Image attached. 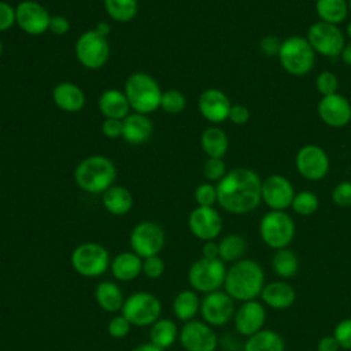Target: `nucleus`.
Wrapping results in <instances>:
<instances>
[{
    "label": "nucleus",
    "instance_id": "58836bf2",
    "mask_svg": "<svg viewBox=\"0 0 351 351\" xmlns=\"http://www.w3.org/2000/svg\"><path fill=\"white\" fill-rule=\"evenodd\" d=\"M315 88L321 93V96H329L337 93L339 89V78L335 73L324 70L317 75Z\"/></svg>",
    "mask_w": 351,
    "mask_h": 351
},
{
    "label": "nucleus",
    "instance_id": "ea45409f",
    "mask_svg": "<svg viewBox=\"0 0 351 351\" xmlns=\"http://www.w3.org/2000/svg\"><path fill=\"white\" fill-rule=\"evenodd\" d=\"M193 196H195V202L197 203V206L213 207L218 200L217 186H214L210 182H203L196 186Z\"/></svg>",
    "mask_w": 351,
    "mask_h": 351
},
{
    "label": "nucleus",
    "instance_id": "de8ad7c7",
    "mask_svg": "<svg viewBox=\"0 0 351 351\" xmlns=\"http://www.w3.org/2000/svg\"><path fill=\"white\" fill-rule=\"evenodd\" d=\"M101 133L107 138H119L123 133V123L122 119H114V118H104L101 123Z\"/></svg>",
    "mask_w": 351,
    "mask_h": 351
},
{
    "label": "nucleus",
    "instance_id": "37998d69",
    "mask_svg": "<svg viewBox=\"0 0 351 351\" xmlns=\"http://www.w3.org/2000/svg\"><path fill=\"white\" fill-rule=\"evenodd\" d=\"M332 200L339 207H351V181L339 182L332 191Z\"/></svg>",
    "mask_w": 351,
    "mask_h": 351
},
{
    "label": "nucleus",
    "instance_id": "a878e982",
    "mask_svg": "<svg viewBox=\"0 0 351 351\" xmlns=\"http://www.w3.org/2000/svg\"><path fill=\"white\" fill-rule=\"evenodd\" d=\"M110 269L118 281H132L143 271V258L133 251H123L115 255L110 263Z\"/></svg>",
    "mask_w": 351,
    "mask_h": 351
},
{
    "label": "nucleus",
    "instance_id": "864d4df0",
    "mask_svg": "<svg viewBox=\"0 0 351 351\" xmlns=\"http://www.w3.org/2000/svg\"><path fill=\"white\" fill-rule=\"evenodd\" d=\"M202 256H203V258H207V259L219 258L218 243H215L214 240H211V241H204V244H203V247H202Z\"/></svg>",
    "mask_w": 351,
    "mask_h": 351
},
{
    "label": "nucleus",
    "instance_id": "7ed1b4c3",
    "mask_svg": "<svg viewBox=\"0 0 351 351\" xmlns=\"http://www.w3.org/2000/svg\"><path fill=\"white\" fill-rule=\"evenodd\" d=\"M117 167L114 162L103 155H90L82 159L74 170L75 184L88 193H104L114 185Z\"/></svg>",
    "mask_w": 351,
    "mask_h": 351
},
{
    "label": "nucleus",
    "instance_id": "9b49d317",
    "mask_svg": "<svg viewBox=\"0 0 351 351\" xmlns=\"http://www.w3.org/2000/svg\"><path fill=\"white\" fill-rule=\"evenodd\" d=\"M315 53L326 58H337L346 45L344 34L337 25L317 21L314 22L306 36Z\"/></svg>",
    "mask_w": 351,
    "mask_h": 351
},
{
    "label": "nucleus",
    "instance_id": "4be33fe9",
    "mask_svg": "<svg viewBox=\"0 0 351 351\" xmlns=\"http://www.w3.org/2000/svg\"><path fill=\"white\" fill-rule=\"evenodd\" d=\"M53 104L64 112H78L85 107V93L74 82L63 81L55 85L52 90Z\"/></svg>",
    "mask_w": 351,
    "mask_h": 351
},
{
    "label": "nucleus",
    "instance_id": "f8f14e48",
    "mask_svg": "<svg viewBox=\"0 0 351 351\" xmlns=\"http://www.w3.org/2000/svg\"><path fill=\"white\" fill-rule=\"evenodd\" d=\"M166 236L162 226L152 221L138 222L130 232L129 243L130 248L140 258H148L152 255H159L165 247Z\"/></svg>",
    "mask_w": 351,
    "mask_h": 351
},
{
    "label": "nucleus",
    "instance_id": "20e7f679",
    "mask_svg": "<svg viewBox=\"0 0 351 351\" xmlns=\"http://www.w3.org/2000/svg\"><path fill=\"white\" fill-rule=\"evenodd\" d=\"M123 93L134 112L148 115L160 107L162 89L158 81L148 73H132L125 81Z\"/></svg>",
    "mask_w": 351,
    "mask_h": 351
},
{
    "label": "nucleus",
    "instance_id": "2eb2a0df",
    "mask_svg": "<svg viewBox=\"0 0 351 351\" xmlns=\"http://www.w3.org/2000/svg\"><path fill=\"white\" fill-rule=\"evenodd\" d=\"M234 300L225 291L206 293L200 300V314L210 326H222L234 315Z\"/></svg>",
    "mask_w": 351,
    "mask_h": 351
},
{
    "label": "nucleus",
    "instance_id": "c85d7f7f",
    "mask_svg": "<svg viewBox=\"0 0 351 351\" xmlns=\"http://www.w3.org/2000/svg\"><path fill=\"white\" fill-rule=\"evenodd\" d=\"M95 298L101 310L117 313L122 310L125 298L121 288L112 281H101L95 289Z\"/></svg>",
    "mask_w": 351,
    "mask_h": 351
},
{
    "label": "nucleus",
    "instance_id": "ddd939ff",
    "mask_svg": "<svg viewBox=\"0 0 351 351\" xmlns=\"http://www.w3.org/2000/svg\"><path fill=\"white\" fill-rule=\"evenodd\" d=\"M49 11L36 0H22L15 7L18 27L30 36H41L49 29Z\"/></svg>",
    "mask_w": 351,
    "mask_h": 351
},
{
    "label": "nucleus",
    "instance_id": "052dcab7",
    "mask_svg": "<svg viewBox=\"0 0 351 351\" xmlns=\"http://www.w3.org/2000/svg\"><path fill=\"white\" fill-rule=\"evenodd\" d=\"M348 10L351 11V0H348Z\"/></svg>",
    "mask_w": 351,
    "mask_h": 351
},
{
    "label": "nucleus",
    "instance_id": "9d476101",
    "mask_svg": "<svg viewBox=\"0 0 351 351\" xmlns=\"http://www.w3.org/2000/svg\"><path fill=\"white\" fill-rule=\"evenodd\" d=\"M226 271L225 262L219 258L207 259L202 256L189 266L188 281L195 291L210 293L223 287Z\"/></svg>",
    "mask_w": 351,
    "mask_h": 351
},
{
    "label": "nucleus",
    "instance_id": "412c9836",
    "mask_svg": "<svg viewBox=\"0 0 351 351\" xmlns=\"http://www.w3.org/2000/svg\"><path fill=\"white\" fill-rule=\"evenodd\" d=\"M233 322L240 335L250 337L263 329L266 322V308L256 299L243 302L234 311Z\"/></svg>",
    "mask_w": 351,
    "mask_h": 351
},
{
    "label": "nucleus",
    "instance_id": "0eeeda50",
    "mask_svg": "<svg viewBox=\"0 0 351 351\" xmlns=\"http://www.w3.org/2000/svg\"><path fill=\"white\" fill-rule=\"evenodd\" d=\"M70 262L75 273L82 277H99L110 267L108 251L99 243L86 241L74 248Z\"/></svg>",
    "mask_w": 351,
    "mask_h": 351
},
{
    "label": "nucleus",
    "instance_id": "49530a36",
    "mask_svg": "<svg viewBox=\"0 0 351 351\" xmlns=\"http://www.w3.org/2000/svg\"><path fill=\"white\" fill-rule=\"evenodd\" d=\"M15 23V7L7 1H0V33L10 30Z\"/></svg>",
    "mask_w": 351,
    "mask_h": 351
},
{
    "label": "nucleus",
    "instance_id": "6ab92c4d",
    "mask_svg": "<svg viewBox=\"0 0 351 351\" xmlns=\"http://www.w3.org/2000/svg\"><path fill=\"white\" fill-rule=\"evenodd\" d=\"M232 103L225 92L217 88L203 90L197 99L200 115L211 123H222L228 119Z\"/></svg>",
    "mask_w": 351,
    "mask_h": 351
},
{
    "label": "nucleus",
    "instance_id": "a18cd8bd",
    "mask_svg": "<svg viewBox=\"0 0 351 351\" xmlns=\"http://www.w3.org/2000/svg\"><path fill=\"white\" fill-rule=\"evenodd\" d=\"M340 348L351 350V318H346L340 321L333 332Z\"/></svg>",
    "mask_w": 351,
    "mask_h": 351
},
{
    "label": "nucleus",
    "instance_id": "b1692460",
    "mask_svg": "<svg viewBox=\"0 0 351 351\" xmlns=\"http://www.w3.org/2000/svg\"><path fill=\"white\" fill-rule=\"evenodd\" d=\"M263 303L274 310H285L296 300V291L285 281H273L263 287L261 292Z\"/></svg>",
    "mask_w": 351,
    "mask_h": 351
},
{
    "label": "nucleus",
    "instance_id": "8fccbe9b",
    "mask_svg": "<svg viewBox=\"0 0 351 351\" xmlns=\"http://www.w3.org/2000/svg\"><path fill=\"white\" fill-rule=\"evenodd\" d=\"M228 119L234 125H244L250 119V110L244 104H232Z\"/></svg>",
    "mask_w": 351,
    "mask_h": 351
},
{
    "label": "nucleus",
    "instance_id": "e433bc0d",
    "mask_svg": "<svg viewBox=\"0 0 351 351\" xmlns=\"http://www.w3.org/2000/svg\"><path fill=\"white\" fill-rule=\"evenodd\" d=\"M318 206H319V199L311 191H300L295 193V197L291 204L292 210L302 217L314 214L318 210Z\"/></svg>",
    "mask_w": 351,
    "mask_h": 351
},
{
    "label": "nucleus",
    "instance_id": "dca6fc26",
    "mask_svg": "<svg viewBox=\"0 0 351 351\" xmlns=\"http://www.w3.org/2000/svg\"><path fill=\"white\" fill-rule=\"evenodd\" d=\"M178 339L186 351H215L218 346L217 333L204 321L191 319L185 322Z\"/></svg>",
    "mask_w": 351,
    "mask_h": 351
},
{
    "label": "nucleus",
    "instance_id": "2f4dec72",
    "mask_svg": "<svg viewBox=\"0 0 351 351\" xmlns=\"http://www.w3.org/2000/svg\"><path fill=\"white\" fill-rule=\"evenodd\" d=\"M200 311V299L195 291L184 289L173 300V313L177 319L188 322Z\"/></svg>",
    "mask_w": 351,
    "mask_h": 351
},
{
    "label": "nucleus",
    "instance_id": "f704fd0d",
    "mask_svg": "<svg viewBox=\"0 0 351 351\" xmlns=\"http://www.w3.org/2000/svg\"><path fill=\"white\" fill-rule=\"evenodd\" d=\"M107 15L119 23L130 22L138 12L137 0H103Z\"/></svg>",
    "mask_w": 351,
    "mask_h": 351
},
{
    "label": "nucleus",
    "instance_id": "4d7b16f0",
    "mask_svg": "<svg viewBox=\"0 0 351 351\" xmlns=\"http://www.w3.org/2000/svg\"><path fill=\"white\" fill-rule=\"evenodd\" d=\"M132 351H165L156 346H154L152 343H144V344H140L137 346L136 348H133Z\"/></svg>",
    "mask_w": 351,
    "mask_h": 351
},
{
    "label": "nucleus",
    "instance_id": "1a4fd4ad",
    "mask_svg": "<svg viewBox=\"0 0 351 351\" xmlns=\"http://www.w3.org/2000/svg\"><path fill=\"white\" fill-rule=\"evenodd\" d=\"M162 303L160 300L149 292L140 291L129 295L122 306L121 314L133 326H151L155 321L160 318Z\"/></svg>",
    "mask_w": 351,
    "mask_h": 351
},
{
    "label": "nucleus",
    "instance_id": "a211bd4d",
    "mask_svg": "<svg viewBox=\"0 0 351 351\" xmlns=\"http://www.w3.org/2000/svg\"><path fill=\"white\" fill-rule=\"evenodd\" d=\"M188 228L196 239L211 241L215 240L222 230V218L214 207L197 206L188 217Z\"/></svg>",
    "mask_w": 351,
    "mask_h": 351
},
{
    "label": "nucleus",
    "instance_id": "f3484780",
    "mask_svg": "<svg viewBox=\"0 0 351 351\" xmlns=\"http://www.w3.org/2000/svg\"><path fill=\"white\" fill-rule=\"evenodd\" d=\"M295 189L291 181L281 174H271L262 181V200L271 210L285 211L291 207Z\"/></svg>",
    "mask_w": 351,
    "mask_h": 351
},
{
    "label": "nucleus",
    "instance_id": "5fc2aeb1",
    "mask_svg": "<svg viewBox=\"0 0 351 351\" xmlns=\"http://www.w3.org/2000/svg\"><path fill=\"white\" fill-rule=\"evenodd\" d=\"M340 58H341V60H343L346 64L351 66V41L344 45Z\"/></svg>",
    "mask_w": 351,
    "mask_h": 351
},
{
    "label": "nucleus",
    "instance_id": "f03ea898",
    "mask_svg": "<svg viewBox=\"0 0 351 351\" xmlns=\"http://www.w3.org/2000/svg\"><path fill=\"white\" fill-rule=\"evenodd\" d=\"M223 287L233 300H254L265 287L263 269L256 261L240 259L228 269Z\"/></svg>",
    "mask_w": 351,
    "mask_h": 351
},
{
    "label": "nucleus",
    "instance_id": "7c9ffc66",
    "mask_svg": "<svg viewBox=\"0 0 351 351\" xmlns=\"http://www.w3.org/2000/svg\"><path fill=\"white\" fill-rule=\"evenodd\" d=\"M178 335L180 332L174 321L169 318H159L151 325L149 343H152L154 346L162 350H166L176 343V340L178 339Z\"/></svg>",
    "mask_w": 351,
    "mask_h": 351
},
{
    "label": "nucleus",
    "instance_id": "cd10ccee",
    "mask_svg": "<svg viewBox=\"0 0 351 351\" xmlns=\"http://www.w3.org/2000/svg\"><path fill=\"white\" fill-rule=\"evenodd\" d=\"M200 147L207 158H223L229 148V138L223 129L210 126L200 136Z\"/></svg>",
    "mask_w": 351,
    "mask_h": 351
},
{
    "label": "nucleus",
    "instance_id": "c9c22d12",
    "mask_svg": "<svg viewBox=\"0 0 351 351\" xmlns=\"http://www.w3.org/2000/svg\"><path fill=\"white\" fill-rule=\"evenodd\" d=\"M219 259L222 262H237L241 259L247 250V243L243 236L237 233H229L218 243Z\"/></svg>",
    "mask_w": 351,
    "mask_h": 351
},
{
    "label": "nucleus",
    "instance_id": "603ef678",
    "mask_svg": "<svg viewBox=\"0 0 351 351\" xmlns=\"http://www.w3.org/2000/svg\"><path fill=\"white\" fill-rule=\"evenodd\" d=\"M339 348H340V346L333 335L321 337L317 344V351H339Z\"/></svg>",
    "mask_w": 351,
    "mask_h": 351
},
{
    "label": "nucleus",
    "instance_id": "79ce46f5",
    "mask_svg": "<svg viewBox=\"0 0 351 351\" xmlns=\"http://www.w3.org/2000/svg\"><path fill=\"white\" fill-rule=\"evenodd\" d=\"M130 328H132L130 322L122 314L112 317L107 325L108 335L114 339H122L128 336L130 332Z\"/></svg>",
    "mask_w": 351,
    "mask_h": 351
},
{
    "label": "nucleus",
    "instance_id": "39448f33",
    "mask_svg": "<svg viewBox=\"0 0 351 351\" xmlns=\"http://www.w3.org/2000/svg\"><path fill=\"white\" fill-rule=\"evenodd\" d=\"M277 56L281 67L295 77L306 75L315 63V52L307 38L302 36H289L281 41Z\"/></svg>",
    "mask_w": 351,
    "mask_h": 351
},
{
    "label": "nucleus",
    "instance_id": "393cba45",
    "mask_svg": "<svg viewBox=\"0 0 351 351\" xmlns=\"http://www.w3.org/2000/svg\"><path fill=\"white\" fill-rule=\"evenodd\" d=\"M97 107L100 114L104 118H114V119H123L129 115L130 106L123 90L119 89H106L101 92L97 100Z\"/></svg>",
    "mask_w": 351,
    "mask_h": 351
},
{
    "label": "nucleus",
    "instance_id": "bf43d9fd",
    "mask_svg": "<svg viewBox=\"0 0 351 351\" xmlns=\"http://www.w3.org/2000/svg\"><path fill=\"white\" fill-rule=\"evenodd\" d=\"M3 55V41H1V37H0V58Z\"/></svg>",
    "mask_w": 351,
    "mask_h": 351
},
{
    "label": "nucleus",
    "instance_id": "4468645a",
    "mask_svg": "<svg viewBox=\"0 0 351 351\" xmlns=\"http://www.w3.org/2000/svg\"><path fill=\"white\" fill-rule=\"evenodd\" d=\"M295 166L303 178L318 181L328 174L330 162L324 148L315 144H306L296 152Z\"/></svg>",
    "mask_w": 351,
    "mask_h": 351
},
{
    "label": "nucleus",
    "instance_id": "c03bdc74",
    "mask_svg": "<svg viewBox=\"0 0 351 351\" xmlns=\"http://www.w3.org/2000/svg\"><path fill=\"white\" fill-rule=\"evenodd\" d=\"M165 271V262L159 255H152L143 259V273L148 278H159Z\"/></svg>",
    "mask_w": 351,
    "mask_h": 351
},
{
    "label": "nucleus",
    "instance_id": "c756f323",
    "mask_svg": "<svg viewBox=\"0 0 351 351\" xmlns=\"http://www.w3.org/2000/svg\"><path fill=\"white\" fill-rule=\"evenodd\" d=\"M243 351H285V343L277 332L262 329L247 339Z\"/></svg>",
    "mask_w": 351,
    "mask_h": 351
},
{
    "label": "nucleus",
    "instance_id": "3c124183",
    "mask_svg": "<svg viewBox=\"0 0 351 351\" xmlns=\"http://www.w3.org/2000/svg\"><path fill=\"white\" fill-rule=\"evenodd\" d=\"M280 45H281V41H278V38L276 36H266L261 40L259 43V47H261V51L267 55V56H273V55H278V51H280Z\"/></svg>",
    "mask_w": 351,
    "mask_h": 351
},
{
    "label": "nucleus",
    "instance_id": "6e6552de",
    "mask_svg": "<svg viewBox=\"0 0 351 351\" xmlns=\"http://www.w3.org/2000/svg\"><path fill=\"white\" fill-rule=\"evenodd\" d=\"M74 53L78 63L88 70L101 69L110 58V43L107 37L99 34L95 29L86 30L78 36Z\"/></svg>",
    "mask_w": 351,
    "mask_h": 351
},
{
    "label": "nucleus",
    "instance_id": "72a5a7b5",
    "mask_svg": "<svg viewBox=\"0 0 351 351\" xmlns=\"http://www.w3.org/2000/svg\"><path fill=\"white\" fill-rule=\"evenodd\" d=\"M271 267L280 278H292L299 270L298 255L288 247L276 250L271 258Z\"/></svg>",
    "mask_w": 351,
    "mask_h": 351
},
{
    "label": "nucleus",
    "instance_id": "09e8293b",
    "mask_svg": "<svg viewBox=\"0 0 351 351\" xmlns=\"http://www.w3.org/2000/svg\"><path fill=\"white\" fill-rule=\"evenodd\" d=\"M70 26H71V23H70L67 16H64V15H52L48 32H51L55 36H64L66 33H69Z\"/></svg>",
    "mask_w": 351,
    "mask_h": 351
},
{
    "label": "nucleus",
    "instance_id": "13d9d810",
    "mask_svg": "<svg viewBox=\"0 0 351 351\" xmlns=\"http://www.w3.org/2000/svg\"><path fill=\"white\" fill-rule=\"evenodd\" d=\"M346 33H347V36L351 38V21L347 23V26H346Z\"/></svg>",
    "mask_w": 351,
    "mask_h": 351
},
{
    "label": "nucleus",
    "instance_id": "473e14b6",
    "mask_svg": "<svg viewBox=\"0 0 351 351\" xmlns=\"http://www.w3.org/2000/svg\"><path fill=\"white\" fill-rule=\"evenodd\" d=\"M348 1L347 0H317L315 12L319 21L332 25L341 23L348 15Z\"/></svg>",
    "mask_w": 351,
    "mask_h": 351
},
{
    "label": "nucleus",
    "instance_id": "6e6d98bb",
    "mask_svg": "<svg viewBox=\"0 0 351 351\" xmlns=\"http://www.w3.org/2000/svg\"><path fill=\"white\" fill-rule=\"evenodd\" d=\"M95 30L99 33V34H101V36H104V37H108V34H110V32H111V27H110V25L107 23V22H99L97 25H96V27H95Z\"/></svg>",
    "mask_w": 351,
    "mask_h": 351
},
{
    "label": "nucleus",
    "instance_id": "f257e3e1",
    "mask_svg": "<svg viewBox=\"0 0 351 351\" xmlns=\"http://www.w3.org/2000/svg\"><path fill=\"white\" fill-rule=\"evenodd\" d=\"M217 203L228 213L247 214L262 200V180L248 167H234L215 185Z\"/></svg>",
    "mask_w": 351,
    "mask_h": 351
},
{
    "label": "nucleus",
    "instance_id": "aec40b11",
    "mask_svg": "<svg viewBox=\"0 0 351 351\" xmlns=\"http://www.w3.org/2000/svg\"><path fill=\"white\" fill-rule=\"evenodd\" d=\"M317 110L321 121L330 128H344L351 122V103L340 93L322 96Z\"/></svg>",
    "mask_w": 351,
    "mask_h": 351
},
{
    "label": "nucleus",
    "instance_id": "5701e85b",
    "mask_svg": "<svg viewBox=\"0 0 351 351\" xmlns=\"http://www.w3.org/2000/svg\"><path fill=\"white\" fill-rule=\"evenodd\" d=\"M123 123V133L122 138L133 145L143 144L148 141L152 136L154 125L148 115L133 112L129 114L126 118L122 119Z\"/></svg>",
    "mask_w": 351,
    "mask_h": 351
},
{
    "label": "nucleus",
    "instance_id": "bb28decb",
    "mask_svg": "<svg viewBox=\"0 0 351 351\" xmlns=\"http://www.w3.org/2000/svg\"><path fill=\"white\" fill-rule=\"evenodd\" d=\"M103 207L112 215H125L133 207V196L130 191L122 185L110 186L101 196Z\"/></svg>",
    "mask_w": 351,
    "mask_h": 351
},
{
    "label": "nucleus",
    "instance_id": "423d86ee",
    "mask_svg": "<svg viewBox=\"0 0 351 351\" xmlns=\"http://www.w3.org/2000/svg\"><path fill=\"white\" fill-rule=\"evenodd\" d=\"M295 222L285 211L270 210L266 213L259 223V234L262 241L273 248H287L295 237Z\"/></svg>",
    "mask_w": 351,
    "mask_h": 351
},
{
    "label": "nucleus",
    "instance_id": "4c0bfd02",
    "mask_svg": "<svg viewBox=\"0 0 351 351\" xmlns=\"http://www.w3.org/2000/svg\"><path fill=\"white\" fill-rule=\"evenodd\" d=\"M186 107V97L178 89H167L162 92L160 107L169 115H177Z\"/></svg>",
    "mask_w": 351,
    "mask_h": 351
},
{
    "label": "nucleus",
    "instance_id": "a19ab883",
    "mask_svg": "<svg viewBox=\"0 0 351 351\" xmlns=\"http://www.w3.org/2000/svg\"><path fill=\"white\" fill-rule=\"evenodd\" d=\"M226 173V165L222 158H207L203 163V176L208 181H219Z\"/></svg>",
    "mask_w": 351,
    "mask_h": 351
}]
</instances>
